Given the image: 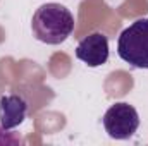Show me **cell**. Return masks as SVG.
Returning <instances> with one entry per match:
<instances>
[{
  "instance_id": "cell-5",
  "label": "cell",
  "mask_w": 148,
  "mask_h": 146,
  "mask_svg": "<svg viewBox=\"0 0 148 146\" xmlns=\"http://www.w3.org/2000/svg\"><path fill=\"white\" fill-rule=\"evenodd\" d=\"M28 115V102L21 95H3L0 98V127L16 129Z\"/></svg>"
},
{
  "instance_id": "cell-3",
  "label": "cell",
  "mask_w": 148,
  "mask_h": 146,
  "mask_svg": "<svg viewBox=\"0 0 148 146\" xmlns=\"http://www.w3.org/2000/svg\"><path fill=\"white\" fill-rule=\"evenodd\" d=\"M102 122H103L105 132L112 139L122 141L134 136V132L140 127V115L133 105L126 102H119L109 107V110L103 113Z\"/></svg>"
},
{
  "instance_id": "cell-2",
  "label": "cell",
  "mask_w": 148,
  "mask_h": 146,
  "mask_svg": "<svg viewBox=\"0 0 148 146\" xmlns=\"http://www.w3.org/2000/svg\"><path fill=\"white\" fill-rule=\"evenodd\" d=\"M119 57L134 69H148V17L131 23L117 40Z\"/></svg>"
},
{
  "instance_id": "cell-4",
  "label": "cell",
  "mask_w": 148,
  "mask_h": 146,
  "mask_svg": "<svg viewBox=\"0 0 148 146\" xmlns=\"http://www.w3.org/2000/svg\"><path fill=\"white\" fill-rule=\"evenodd\" d=\"M76 57L88 67H100L109 60V38L97 31L84 36L76 46Z\"/></svg>"
},
{
  "instance_id": "cell-1",
  "label": "cell",
  "mask_w": 148,
  "mask_h": 146,
  "mask_svg": "<svg viewBox=\"0 0 148 146\" xmlns=\"http://www.w3.org/2000/svg\"><path fill=\"white\" fill-rule=\"evenodd\" d=\"M31 31L38 41L47 45H60L74 31V17L71 10L55 2L43 3L31 19Z\"/></svg>"
}]
</instances>
